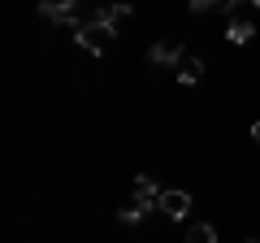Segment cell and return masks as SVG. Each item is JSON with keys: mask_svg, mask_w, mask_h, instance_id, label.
<instances>
[{"mask_svg": "<svg viewBox=\"0 0 260 243\" xmlns=\"http://www.w3.org/2000/svg\"><path fill=\"white\" fill-rule=\"evenodd\" d=\"M113 39H117V31H109V26H100V22H83L78 26V44L87 48V52H95V56H104L113 48Z\"/></svg>", "mask_w": 260, "mask_h": 243, "instance_id": "obj_1", "label": "cell"}, {"mask_svg": "<svg viewBox=\"0 0 260 243\" xmlns=\"http://www.w3.org/2000/svg\"><path fill=\"white\" fill-rule=\"evenodd\" d=\"M78 9H83V0H39V18H48V22H74V26H83Z\"/></svg>", "mask_w": 260, "mask_h": 243, "instance_id": "obj_2", "label": "cell"}, {"mask_svg": "<svg viewBox=\"0 0 260 243\" xmlns=\"http://www.w3.org/2000/svg\"><path fill=\"white\" fill-rule=\"evenodd\" d=\"M130 13H135V9H130V0H117V5H100V9L91 13V22H100V26H109V31H117L121 22L130 18Z\"/></svg>", "mask_w": 260, "mask_h": 243, "instance_id": "obj_3", "label": "cell"}, {"mask_svg": "<svg viewBox=\"0 0 260 243\" xmlns=\"http://www.w3.org/2000/svg\"><path fill=\"white\" fill-rule=\"evenodd\" d=\"M152 66H182V56H186V48L178 44V39H165V44H152Z\"/></svg>", "mask_w": 260, "mask_h": 243, "instance_id": "obj_4", "label": "cell"}, {"mask_svg": "<svg viewBox=\"0 0 260 243\" xmlns=\"http://www.w3.org/2000/svg\"><path fill=\"white\" fill-rule=\"evenodd\" d=\"M135 200L148 204V208H160V187H156V178H152V174H139V178H135Z\"/></svg>", "mask_w": 260, "mask_h": 243, "instance_id": "obj_5", "label": "cell"}, {"mask_svg": "<svg viewBox=\"0 0 260 243\" xmlns=\"http://www.w3.org/2000/svg\"><path fill=\"white\" fill-rule=\"evenodd\" d=\"M186 208H191L186 191H160V213L165 217H186Z\"/></svg>", "mask_w": 260, "mask_h": 243, "instance_id": "obj_6", "label": "cell"}, {"mask_svg": "<svg viewBox=\"0 0 260 243\" xmlns=\"http://www.w3.org/2000/svg\"><path fill=\"white\" fill-rule=\"evenodd\" d=\"M251 35H256V26H251L247 18H234L230 26H225V39H230V44H251Z\"/></svg>", "mask_w": 260, "mask_h": 243, "instance_id": "obj_7", "label": "cell"}, {"mask_svg": "<svg viewBox=\"0 0 260 243\" xmlns=\"http://www.w3.org/2000/svg\"><path fill=\"white\" fill-rule=\"evenodd\" d=\"M200 74H204V61H200V56H182L178 78H182V83H200Z\"/></svg>", "mask_w": 260, "mask_h": 243, "instance_id": "obj_8", "label": "cell"}, {"mask_svg": "<svg viewBox=\"0 0 260 243\" xmlns=\"http://www.w3.org/2000/svg\"><path fill=\"white\" fill-rule=\"evenodd\" d=\"M152 208L148 204H139V200H135V204H126V208H117V222H126V226H139L143 217H148Z\"/></svg>", "mask_w": 260, "mask_h": 243, "instance_id": "obj_9", "label": "cell"}, {"mask_svg": "<svg viewBox=\"0 0 260 243\" xmlns=\"http://www.w3.org/2000/svg\"><path fill=\"white\" fill-rule=\"evenodd\" d=\"M186 243H217V230L208 222H195V226H186Z\"/></svg>", "mask_w": 260, "mask_h": 243, "instance_id": "obj_10", "label": "cell"}, {"mask_svg": "<svg viewBox=\"0 0 260 243\" xmlns=\"http://www.w3.org/2000/svg\"><path fill=\"white\" fill-rule=\"evenodd\" d=\"M247 5H251V0H221V5H217V9H221L225 18L234 22V18H243V9H247Z\"/></svg>", "mask_w": 260, "mask_h": 243, "instance_id": "obj_11", "label": "cell"}, {"mask_svg": "<svg viewBox=\"0 0 260 243\" xmlns=\"http://www.w3.org/2000/svg\"><path fill=\"white\" fill-rule=\"evenodd\" d=\"M186 9H191V13H204V9H213V0H191Z\"/></svg>", "mask_w": 260, "mask_h": 243, "instance_id": "obj_12", "label": "cell"}, {"mask_svg": "<svg viewBox=\"0 0 260 243\" xmlns=\"http://www.w3.org/2000/svg\"><path fill=\"white\" fill-rule=\"evenodd\" d=\"M251 139H256V143H260V122H256V126H251Z\"/></svg>", "mask_w": 260, "mask_h": 243, "instance_id": "obj_13", "label": "cell"}, {"mask_svg": "<svg viewBox=\"0 0 260 243\" xmlns=\"http://www.w3.org/2000/svg\"><path fill=\"white\" fill-rule=\"evenodd\" d=\"M251 5H256V9H260V0H251Z\"/></svg>", "mask_w": 260, "mask_h": 243, "instance_id": "obj_14", "label": "cell"}, {"mask_svg": "<svg viewBox=\"0 0 260 243\" xmlns=\"http://www.w3.org/2000/svg\"><path fill=\"white\" fill-rule=\"evenodd\" d=\"M247 243H260V239H247Z\"/></svg>", "mask_w": 260, "mask_h": 243, "instance_id": "obj_15", "label": "cell"}, {"mask_svg": "<svg viewBox=\"0 0 260 243\" xmlns=\"http://www.w3.org/2000/svg\"><path fill=\"white\" fill-rule=\"evenodd\" d=\"M213 5H221V0H213Z\"/></svg>", "mask_w": 260, "mask_h": 243, "instance_id": "obj_16", "label": "cell"}]
</instances>
